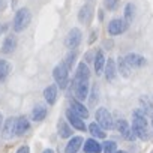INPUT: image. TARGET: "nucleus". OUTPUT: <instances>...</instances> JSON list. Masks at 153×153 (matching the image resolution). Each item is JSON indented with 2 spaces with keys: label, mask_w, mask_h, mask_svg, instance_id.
<instances>
[{
  "label": "nucleus",
  "mask_w": 153,
  "mask_h": 153,
  "mask_svg": "<svg viewBox=\"0 0 153 153\" xmlns=\"http://www.w3.org/2000/svg\"><path fill=\"white\" fill-rule=\"evenodd\" d=\"M57 129H59V135H60L62 138H69V137H72V129L69 128V125H68L65 120H60V122H59Z\"/></svg>",
  "instance_id": "nucleus-23"
},
{
  "label": "nucleus",
  "mask_w": 153,
  "mask_h": 153,
  "mask_svg": "<svg viewBox=\"0 0 153 153\" xmlns=\"http://www.w3.org/2000/svg\"><path fill=\"white\" fill-rule=\"evenodd\" d=\"M89 131H90V134H92L95 138H105V132H104V129H102L98 123H92V125L89 126Z\"/></svg>",
  "instance_id": "nucleus-25"
},
{
  "label": "nucleus",
  "mask_w": 153,
  "mask_h": 153,
  "mask_svg": "<svg viewBox=\"0 0 153 153\" xmlns=\"http://www.w3.org/2000/svg\"><path fill=\"white\" fill-rule=\"evenodd\" d=\"M93 17H95V9H93L92 5H84L78 12V20L83 24H90Z\"/></svg>",
  "instance_id": "nucleus-8"
},
{
  "label": "nucleus",
  "mask_w": 153,
  "mask_h": 153,
  "mask_svg": "<svg viewBox=\"0 0 153 153\" xmlns=\"http://www.w3.org/2000/svg\"><path fill=\"white\" fill-rule=\"evenodd\" d=\"M152 153H153V152H152Z\"/></svg>",
  "instance_id": "nucleus-39"
},
{
  "label": "nucleus",
  "mask_w": 153,
  "mask_h": 153,
  "mask_svg": "<svg viewBox=\"0 0 153 153\" xmlns=\"http://www.w3.org/2000/svg\"><path fill=\"white\" fill-rule=\"evenodd\" d=\"M75 59H76V51H71V53L66 56V60H65L63 63L66 65V68H68V69H71V68L74 66V63H75Z\"/></svg>",
  "instance_id": "nucleus-30"
},
{
  "label": "nucleus",
  "mask_w": 153,
  "mask_h": 153,
  "mask_svg": "<svg viewBox=\"0 0 153 153\" xmlns=\"http://www.w3.org/2000/svg\"><path fill=\"white\" fill-rule=\"evenodd\" d=\"M29 131H30V123H29V120H27L26 117L17 119V135L23 137V135H26Z\"/></svg>",
  "instance_id": "nucleus-17"
},
{
  "label": "nucleus",
  "mask_w": 153,
  "mask_h": 153,
  "mask_svg": "<svg viewBox=\"0 0 153 153\" xmlns=\"http://www.w3.org/2000/svg\"><path fill=\"white\" fill-rule=\"evenodd\" d=\"M83 144V137H72V140L66 144L65 153H76Z\"/></svg>",
  "instance_id": "nucleus-15"
},
{
  "label": "nucleus",
  "mask_w": 153,
  "mask_h": 153,
  "mask_svg": "<svg viewBox=\"0 0 153 153\" xmlns=\"http://www.w3.org/2000/svg\"><path fill=\"white\" fill-rule=\"evenodd\" d=\"M17 134V120L15 119H8L5 122V126H3V138L5 140H11L14 135Z\"/></svg>",
  "instance_id": "nucleus-10"
},
{
  "label": "nucleus",
  "mask_w": 153,
  "mask_h": 153,
  "mask_svg": "<svg viewBox=\"0 0 153 153\" xmlns=\"http://www.w3.org/2000/svg\"><path fill=\"white\" fill-rule=\"evenodd\" d=\"M117 75V71H116V63L113 59H108L107 63H105V76L108 81H113Z\"/></svg>",
  "instance_id": "nucleus-18"
},
{
  "label": "nucleus",
  "mask_w": 153,
  "mask_h": 153,
  "mask_svg": "<svg viewBox=\"0 0 153 153\" xmlns=\"http://www.w3.org/2000/svg\"><path fill=\"white\" fill-rule=\"evenodd\" d=\"M83 149H84L86 153H101L102 152V144H99L95 138H90L84 143Z\"/></svg>",
  "instance_id": "nucleus-14"
},
{
  "label": "nucleus",
  "mask_w": 153,
  "mask_h": 153,
  "mask_svg": "<svg viewBox=\"0 0 153 153\" xmlns=\"http://www.w3.org/2000/svg\"><path fill=\"white\" fill-rule=\"evenodd\" d=\"M89 76H90V71L87 68V65L83 62L78 65V68H76V74H75V78H78V80H89Z\"/></svg>",
  "instance_id": "nucleus-21"
},
{
  "label": "nucleus",
  "mask_w": 153,
  "mask_h": 153,
  "mask_svg": "<svg viewBox=\"0 0 153 153\" xmlns=\"http://www.w3.org/2000/svg\"><path fill=\"white\" fill-rule=\"evenodd\" d=\"M117 144L114 143V141H105L104 144H102V150H104V153H116L117 150Z\"/></svg>",
  "instance_id": "nucleus-29"
},
{
  "label": "nucleus",
  "mask_w": 153,
  "mask_h": 153,
  "mask_svg": "<svg viewBox=\"0 0 153 153\" xmlns=\"http://www.w3.org/2000/svg\"><path fill=\"white\" fill-rule=\"evenodd\" d=\"M71 110H72L76 116H80L81 119H87V117H89V110H87L80 101H76V99H72V101H71Z\"/></svg>",
  "instance_id": "nucleus-12"
},
{
  "label": "nucleus",
  "mask_w": 153,
  "mask_h": 153,
  "mask_svg": "<svg viewBox=\"0 0 153 153\" xmlns=\"http://www.w3.org/2000/svg\"><path fill=\"white\" fill-rule=\"evenodd\" d=\"M96 120H98V125L102 129H113L114 128L113 117H111V114L108 113L107 108H99L96 111Z\"/></svg>",
  "instance_id": "nucleus-6"
},
{
  "label": "nucleus",
  "mask_w": 153,
  "mask_h": 153,
  "mask_svg": "<svg viewBox=\"0 0 153 153\" xmlns=\"http://www.w3.org/2000/svg\"><path fill=\"white\" fill-rule=\"evenodd\" d=\"M66 117H68L69 123H71L75 129H78V131H86V123H84V120H83L80 116H76L71 108L66 111Z\"/></svg>",
  "instance_id": "nucleus-9"
},
{
  "label": "nucleus",
  "mask_w": 153,
  "mask_h": 153,
  "mask_svg": "<svg viewBox=\"0 0 153 153\" xmlns=\"http://www.w3.org/2000/svg\"><path fill=\"white\" fill-rule=\"evenodd\" d=\"M125 60H126V63H128L131 68H141V66L146 65V59H144L143 56L137 54V53H129V54H126Z\"/></svg>",
  "instance_id": "nucleus-11"
},
{
  "label": "nucleus",
  "mask_w": 153,
  "mask_h": 153,
  "mask_svg": "<svg viewBox=\"0 0 153 153\" xmlns=\"http://www.w3.org/2000/svg\"><path fill=\"white\" fill-rule=\"evenodd\" d=\"M83 41V33L80 29H71L69 33L66 35V39H65V45L69 48V50H75V48H78V45L81 44Z\"/></svg>",
  "instance_id": "nucleus-5"
},
{
  "label": "nucleus",
  "mask_w": 153,
  "mask_h": 153,
  "mask_svg": "<svg viewBox=\"0 0 153 153\" xmlns=\"http://www.w3.org/2000/svg\"><path fill=\"white\" fill-rule=\"evenodd\" d=\"M12 71V65L6 60H0V81H3L8 78V75Z\"/></svg>",
  "instance_id": "nucleus-22"
},
{
  "label": "nucleus",
  "mask_w": 153,
  "mask_h": 153,
  "mask_svg": "<svg viewBox=\"0 0 153 153\" xmlns=\"http://www.w3.org/2000/svg\"><path fill=\"white\" fill-rule=\"evenodd\" d=\"M116 153H128V152H123V150H120V152H116Z\"/></svg>",
  "instance_id": "nucleus-36"
},
{
  "label": "nucleus",
  "mask_w": 153,
  "mask_h": 153,
  "mask_svg": "<svg viewBox=\"0 0 153 153\" xmlns=\"http://www.w3.org/2000/svg\"><path fill=\"white\" fill-rule=\"evenodd\" d=\"M44 153H54L51 149H47V150H44Z\"/></svg>",
  "instance_id": "nucleus-35"
},
{
  "label": "nucleus",
  "mask_w": 153,
  "mask_h": 153,
  "mask_svg": "<svg viewBox=\"0 0 153 153\" xmlns=\"http://www.w3.org/2000/svg\"><path fill=\"white\" fill-rule=\"evenodd\" d=\"M134 15H135V6L132 3H128L125 8V21L129 24L134 20Z\"/></svg>",
  "instance_id": "nucleus-27"
},
{
  "label": "nucleus",
  "mask_w": 153,
  "mask_h": 153,
  "mask_svg": "<svg viewBox=\"0 0 153 153\" xmlns=\"http://www.w3.org/2000/svg\"><path fill=\"white\" fill-rule=\"evenodd\" d=\"M0 32H2V27H0Z\"/></svg>",
  "instance_id": "nucleus-38"
},
{
  "label": "nucleus",
  "mask_w": 153,
  "mask_h": 153,
  "mask_svg": "<svg viewBox=\"0 0 153 153\" xmlns=\"http://www.w3.org/2000/svg\"><path fill=\"white\" fill-rule=\"evenodd\" d=\"M2 125H3V116H2V113H0V129H2Z\"/></svg>",
  "instance_id": "nucleus-34"
},
{
  "label": "nucleus",
  "mask_w": 153,
  "mask_h": 153,
  "mask_svg": "<svg viewBox=\"0 0 153 153\" xmlns=\"http://www.w3.org/2000/svg\"><path fill=\"white\" fill-rule=\"evenodd\" d=\"M44 96H45V101L48 102V105H54L56 99H57V87L56 86H48L44 90Z\"/></svg>",
  "instance_id": "nucleus-19"
},
{
  "label": "nucleus",
  "mask_w": 153,
  "mask_h": 153,
  "mask_svg": "<svg viewBox=\"0 0 153 153\" xmlns=\"http://www.w3.org/2000/svg\"><path fill=\"white\" fill-rule=\"evenodd\" d=\"M123 138H125V140H128V141H134V140L137 138V134H135V131H134L132 128H129V131L123 135Z\"/></svg>",
  "instance_id": "nucleus-31"
},
{
  "label": "nucleus",
  "mask_w": 153,
  "mask_h": 153,
  "mask_svg": "<svg viewBox=\"0 0 153 153\" xmlns=\"http://www.w3.org/2000/svg\"><path fill=\"white\" fill-rule=\"evenodd\" d=\"M119 2L120 0H105V8H108V9H116L117 8V5H119Z\"/></svg>",
  "instance_id": "nucleus-32"
},
{
  "label": "nucleus",
  "mask_w": 153,
  "mask_h": 153,
  "mask_svg": "<svg viewBox=\"0 0 153 153\" xmlns=\"http://www.w3.org/2000/svg\"><path fill=\"white\" fill-rule=\"evenodd\" d=\"M72 92L76 101H84L89 95V80H78L74 78L72 81Z\"/></svg>",
  "instance_id": "nucleus-4"
},
{
  "label": "nucleus",
  "mask_w": 153,
  "mask_h": 153,
  "mask_svg": "<svg viewBox=\"0 0 153 153\" xmlns=\"http://www.w3.org/2000/svg\"><path fill=\"white\" fill-rule=\"evenodd\" d=\"M152 125H153V116H152Z\"/></svg>",
  "instance_id": "nucleus-37"
},
{
  "label": "nucleus",
  "mask_w": 153,
  "mask_h": 153,
  "mask_svg": "<svg viewBox=\"0 0 153 153\" xmlns=\"http://www.w3.org/2000/svg\"><path fill=\"white\" fill-rule=\"evenodd\" d=\"M132 129L135 131L137 137L141 140H149L150 138V131H149V123L146 120V114L141 110L134 111V119H132Z\"/></svg>",
  "instance_id": "nucleus-1"
},
{
  "label": "nucleus",
  "mask_w": 153,
  "mask_h": 153,
  "mask_svg": "<svg viewBox=\"0 0 153 153\" xmlns=\"http://www.w3.org/2000/svg\"><path fill=\"white\" fill-rule=\"evenodd\" d=\"M30 21H32V14H30V11H29L27 8H23V9H20V11L15 14L14 21H12V27H14L15 32H23L24 29L29 27Z\"/></svg>",
  "instance_id": "nucleus-2"
},
{
  "label": "nucleus",
  "mask_w": 153,
  "mask_h": 153,
  "mask_svg": "<svg viewBox=\"0 0 153 153\" xmlns=\"http://www.w3.org/2000/svg\"><path fill=\"white\" fill-rule=\"evenodd\" d=\"M116 129H117L122 135H125V134L129 131V125H128V122H126L125 119H119L117 123H116Z\"/></svg>",
  "instance_id": "nucleus-28"
},
{
  "label": "nucleus",
  "mask_w": 153,
  "mask_h": 153,
  "mask_svg": "<svg viewBox=\"0 0 153 153\" xmlns=\"http://www.w3.org/2000/svg\"><path fill=\"white\" fill-rule=\"evenodd\" d=\"M15 48H17V36H14V35L6 36V39L3 41V45H2V53L11 54V53H14Z\"/></svg>",
  "instance_id": "nucleus-13"
},
{
  "label": "nucleus",
  "mask_w": 153,
  "mask_h": 153,
  "mask_svg": "<svg viewBox=\"0 0 153 153\" xmlns=\"http://www.w3.org/2000/svg\"><path fill=\"white\" fill-rule=\"evenodd\" d=\"M17 153H30V149H29L27 146H23V147H20V149L17 150Z\"/></svg>",
  "instance_id": "nucleus-33"
},
{
  "label": "nucleus",
  "mask_w": 153,
  "mask_h": 153,
  "mask_svg": "<svg viewBox=\"0 0 153 153\" xmlns=\"http://www.w3.org/2000/svg\"><path fill=\"white\" fill-rule=\"evenodd\" d=\"M105 63H107V60H105L104 51H102V50H98V51H96V54H95V71H96V74H98V75L102 72V69H104Z\"/></svg>",
  "instance_id": "nucleus-16"
},
{
  "label": "nucleus",
  "mask_w": 153,
  "mask_h": 153,
  "mask_svg": "<svg viewBox=\"0 0 153 153\" xmlns=\"http://www.w3.org/2000/svg\"><path fill=\"white\" fill-rule=\"evenodd\" d=\"M45 116H47V108H45V105H42V104H38V105L33 108V111H32V119H33L35 122H42V120L45 119Z\"/></svg>",
  "instance_id": "nucleus-20"
},
{
  "label": "nucleus",
  "mask_w": 153,
  "mask_h": 153,
  "mask_svg": "<svg viewBox=\"0 0 153 153\" xmlns=\"http://www.w3.org/2000/svg\"><path fill=\"white\" fill-rule=\"evenodd\" d=\"M126 29H128V23L123 18H114L108 23V33L113 35V36L123 33Z\"/></svg>",
  "instance_id": "nucleus-7"
},
{
  "label": "nucleus",
  "mask_w": 153,
  "mask_h": 153,
  "mask_svg": "<svg viewBox=\"0 0 153 153\" xmlns=\"http://www.w3.org/2000/svg\"><path fill=\"white\" fill-rule=\"evenodd\" d=\"M140 104L143 105V108H140L144 114H149V116H153V105H152V102L144 96V98H141L140 99Z\"/></svg>",
  "instance_id": "nucleus-26"
},
{
  "label": "nucleus",
  "mask_w": 153,
  "mask_h": 153,
  "mask_svg": "<svg viewBox=\"0 0 153 153\" xmlns=\"http://www.w3.org/2000/svg\"><path fill=\"white\" fill-rule=\"evenodd\" d=\"M53 76L57 83V86L60 89H66L68 84H69V69L66 68L65 63H59L54 71H53Z\"/></svg>",
  "instance_id": "nucleus-3"
},
{
  "label": "nucleus",
  "mask_w": 153,
  "mask_h": 153,
  "mask_svg": "<svg viewBox=\"0 0 153 153\" xmlns=\"http://www.w3.org/2000/svg\"><path fill=\"white\" fill-rule=\"evenodd\" d=\"M117 65H119V71L123 76H129L131 75V66L126 63L125 57H119L117 59Z\"/></svg>",
  "instance_id": "nucleus-24"
}]
</instances>
